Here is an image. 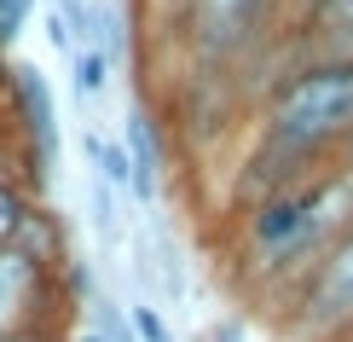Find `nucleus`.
Wrapping results in <instances>:
<instances>
[{"mask_svg":"<svg viewBox=\"0 0 353 342\" xmlns=\"http://www.w3.org/2000/svg\"><path fill=\"white\" fill-rule=\"evenodd\" d=\"M70 76H76V99H99L110 82V58L99 47H76L70 53Z\"/></svg>","mask_w":353,"mask_h":342,"instance_id":"obj_8","label":"nucleus"},{"mask_svg":"<svg viewBox=\"0 0 353 342\" xmlns=\"http://www.w3.org/2000/svg\"><path fill=\"white\" fill-rule=\"evenodd\" d=\"M325 209H330V186L325 191H290V198H278L272 209L255 220V244L267 249L272 261L301 256V249L325 232V220H330Z\"/></svg>","mask_w":353,"mask_h":342,"instance_id":"obj_2","label":"nucleus"},{"mask_svg":"<svg viewBox=\"0 0 353 342\" xmlns=\"http://www.w3.org/2000/svg\"><path fill=\"white\" fill-rule=\"evenodd\" d=\"M41 278H47V267H41V261H29L23 249L0 244V336L29 331V319H35V296H41Z\"/></svg>","mask_w":353,"mask_h":342,"instance_id":"obj_4","label":"nucleus"},{"mask_svg":"<svg viewBox=\"0 0 353 342\" xmlns=\"http://www.w3.org/2000/svg\"><path fill=\"white\" fill-rule=\"evenodd\" d=\"M76 342H110V336H99V331H87V336H76Z\"/></svg>","mask_w":353,"mask_h":342,"instance_id":"obj_15","label":"nucleus"},{"mask_svg":"<svg viewBox=\"0 0 353 342\" xmlns=\"http://www.w3.org/2000/svg\"><path fill=\"white\" fill-rule=\"evenodd\" d=\"M29 12H35V0H0V47H12V41L23 35Z\"/></svg>","mask_w":353,"mask_h":342,"instance_id":"obj_11","label":"nucleus"},{"mask_svg":"<svg viewBox=\"0 0 353 342\" xmlns=\"http://www.w3.org/2000/svg\"><path fill=\"white\" fill-rule=\"evenodd\" d=\"M272 0H191V29L209 53H226V47H243L255 35L261 12Z\"/></svg>","mask_w":353,"mask_h":342,"instance_id":"obj_5","label":"nucleus"},{"mask_svg":"<svg viewBox=\"0 0 353 342\" xmlns=\"http://www.w3.org/2000/svg\"><path fill=\"white\" fill-rule=\"evenodd\" d=\"M87 209H93V232H99V238H116V191H110L105 180L87 186Z\"/></svg>","mask_w":353,"mask_h":342,"instance_id":"obj_9","label":"nucleus"},{"mask_svg":"<svg viewBox=\"0 0 353 342\" xmlns=\"http://www.w3.org/2000/svg\"><path fill=\"white\" fill-rule=\"evenodd\" d=\"M23 209H29V203H23V198H18V191H12L6 180H0V244H12V232H18Z\"/></svg>","mask_w":353,"mask_h":342,"instance_id":"obj_12","label":"nucleus"},{"mask_svg":"<svg viewBox=\"0 0 353 342\" xmlns=\"http://www.w3.org/2000/svg\"><path fill=\"white\" fill-rule=\"evenodd\" d=\"M307 307H313L319 325L353 319V232L330 249V261L319 267V285H313V296H307Z\"/></svg>","mask_w":353,"mask_h":342,"instance_id":"obj_6","label":"nucleus"},{"mask_svg":"<svg viewBox=\"0 0 353 342\" xmlns=\"http://www.w3.org/2000/svg\"><path fill=\"white\" fill-rule=\"evenodd\" d=\"M214 342H238V331H232V325H220V331H214Z\"/></svg>","mask_w":353,"mask_h":342,"instance_id":"obj_14","label":"nucleus"},{"mask_svg":"<svg viewBox=\"0 0 353 342\" xmlns=\"http://www.w3.org/2000/svg\"><path fill=\"white\" fill-rule=\"evenodd\" d=\"M157 267H163V285L174 302H185V261H180V249L168 244V238H157Z\"/></svg>","mask_w":353,"mask_h":342,"instance_id":"obj_10","label":"nucleus"},{"mask_svg":"<svg viewBox=\"0 0 353 342\" xmlns=\"http://www.w3.org/2000/svg\"><path fill=\"white\" fill-rule=\"evenodd\" d=\"M122 151H128V174H134V198L151 203L157 198V145H151V122L145 116H128V133H122Z\"/></svg>","mask_w":353,"mask_h":342,"instance_id":"obj_7","label":"nucleus"},{"mask_svg":"<svg viewBox=\"0 0 353 342\" xmlns=\"http://www.w3.org/2000/svg\"><path fill=\"white\" fill-rule=\"evenodd\" d=\"M12 105H18V122L35 145V162L52 169L58 157V105H52V87L35 64H12Z\"/></svg>","mask_w":353,"mask_h":342,"instance_id":"obj_3","label":"nucleus"},{"mask_svg":"<svg viewBox=\"0 0 353 342\" xmlns=\"http://www.w3.org/2000/svg\"><path fill=\"white\" fill-rule=\"evenodd\" d=\"M347 140H353V133H347Z\"/></svg>","mask_w":353,"mask_h":342,"instance_id":"obj_16","label":"nucleus"},{"mask_svg":"<svg viewBox=\"0 0 353 342\" xmlns=\"http://www.w3.org/2000/svg\"><path fill=\"white\" fill-rule=\"evenodd\" d=\"M353 133V64H325L290 82L272 105V145L290 157H307L319 145Z\"/></svg>","mask_w":353,"mask_h":342,"instance_id":"obj_1","label":"nucleus"},{"mask_svg":"<svg viewBox=\"0 0 353 342\" xmlns=\"http://www.w3.org/2000/svg\"><path fill=\"white\" fill-rule=\"evenodd\" d=\"M47 41H52L58 53H76V35H70V23L58 18V12H47Z\"/></svg>","mask_w":353,"mask_h":342,"instance_id":"obj_13","label":"nucleus"}]
</instances>
